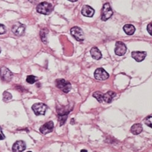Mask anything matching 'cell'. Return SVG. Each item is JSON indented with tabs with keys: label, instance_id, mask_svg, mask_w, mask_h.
<instances>
[{
	"label": "cell",
	"instance_id": "4fadbf2b",
	"mask_svg": "<svg viewBox=\"0 0 152 152\" xmlns=\"http://www.w3.org/2000/svg\"><path fill=\"white\" fill-rule=\"evenodd\" d=\"M94 10L90 6L85 5L82 9V14L86 17H92L94 14Z\"/></svg>",
	"mask_w": 152,
	"mask_h": 152
},
{
	"label": "cell",
	"instance_id": "44dd1931",
	"mask_svg": "<svg viewBox=\"0 0 152 152\" xmlns=\"http://www.w3.org/2000/svg\"><path fill=\"white\" fill-rule=\"evenodd\" d=\"M37 80H38V78L35 77V76H33V75L28 76V77L26 78V81L28 83L31 84L35 83Z\"/></svg>",
	"mask_w": 152,
	"mask_h": 152
},
{
	"label": "cell",
	"instance_id": "f1b7e54d",
	"mask_svg": "<svg viewBox=\"0 0 152 152\" xmlns=\"http://www.w3.org/2000/svg\"><path fill=\"white\" fill-rule=\"evenodd\" d=\"M1 48H0V53H1Z\"/></svg>",
	"mask_w": 152,
	"mask_h": 152
},
{
	"label": "cell",
	"instance_id": "ffe728a7",
	"mask_svg": "<svg viewBox=\"0 0 152 152\" xmlns=\"http://www.w3.org/2000/svg\"><path fill=\"white\" fill-rule=\"evenodd\" d=\"M48 31H47L46 30H42L40 31V37L42 42H43L45 44L47 42V39H46V34L48 33Z\"/></svg>",
	"mask_w": 152,
	"mask_h": 152
},
{
	"label": "cell",
	"instance_id": "cb8c5ba5",
	"mask_svg": "<svg viewBox=\"0 0 152 152\" xmlns=\"http://www.w3.org/2000/svg\"><path fill=\"white\" fill-rule=\"evenodd\" d=\"M6 32V28L4 25L0 24V35L5 34Z\"/></svg>",
	"mask_w": 152,
	"mask_h": 152
},
{
	"label": "cell",
	"instance_id": "f546056e",
	"mask_svg": "<svg viewBox=\"0 0 152 152\" xmlns=\"http://www.w3.org/2000/svg\"><path fill=\"white\" fill-rule=\"evenodd\" d=\"M28 152H32V151H28Z\"/></svg>",
	"mask_w": 152,
	"mask_h": 152
},
{
	"label": "cell",
	"instance_id": "7402d4cb",
	"mask_svg": "<svg viewBox=\"0 0 152 152\" xmlns=\"http://www.w3.org/2000/svg\"><path fill=\"white\" fill-rule=\"evenodd\" d=\"M12 96L10 93H9L7 91H5L3 93V101H8L12 99Z\"/></svg>",
	"mask_w": 152,
	"mask_h": 152
},
{
	"label": "cell",
	"instance_id": "3957f363",
	"mask_svg": "<svg viewBox=\"0 0 152 152\" xmlns=\"http://www.w3.org/2000/svg\"><path fill=\"white\" fill-rule=\"evenodd\" d=\"M113 14V12L110 6V4L108 3H105L102 9V16H101V19H102V21H107L112 17Z\"/></svg>",
	"mask_w": 152,
	"mask_h": 152
},
{
	"label": "cell",
	"instance_id": "83f0119b",
	"mask_svg": "<svg viewBox=\"0 0 152 152\" xmlns=\"http://www.w3.org/2000/svg\"><path fill=\"white\" fill-rule=\"evenodd\" d=\"M80 152H88V151H87V150H86L83 149V150H82L80 151Z\"/></svg>",
	"mask_w": 152,
	"mask_h": 152
},
{
	"label": "cell",
	"instance_id": "ac0fdd59",
	"mask_svg": "<svg viewBox=\"0 0 152 152\" xmlns=\"http://www.w3.org/2000/svg\"><path fill=\"white\" fill-rule=\"evenodd\" d=\"M103 94L100 92V91H97V92H95L93 94V96L96 98V100L99 101V103H102L103 101Z\"/></svg>",
	"mask_w": 152,
	"mask_h": 152
},
{
	"label": "cell",
	"instance_id": "9a60e30c",
	"mask_svg": "<svg viewBox=\"0 0 152 152\" xmlns=\"http://www.w3.org/2000/svg\"><path fill=\"white\" fill-rule=\"evenodd\" d=\"M143 130V127L141 124L140 123H136L134 124L130 129V131L132 133H133L134 135H137L141 133V132Z\"/></svg>",
	"mask_w": 152,
	"mask_h": 152
},
{
	"label": "cell",
	"instance_id": "7a4b0ae2",
	"mask_svg": "<svg viewBox=\"0 0 152 152\" xmlns=\"http://www.w3.org/2000/svg\"><path fill=\"white\" fill-rule=\"evenodd\" d=\"M56 86L65 93H68L71 89V84L64 79H58L56 81Z\"/></svg>",
	"mask_w": 152,
	"mask_h": 152
},
{
	"label": "cell",
	"instance_id": "7c38bea8",
	"mask_svg": "<svg viewBox=\"0 0 152 152\" xmlns=\"http://www.w3.org/2000/svg\"><path fill=\"white\" fill-rule=\"evenodd\" d=\"M147 55V53L145 52H133L132 53V57L137 62H142L143 61Z\"/></svg>",
	"mask_w": 152,
	"mask_h": 152
},
{
	"label": "cell",
	"instance_id": "6da1fadb",
	"mask_svg": "<svg viewBox=\"0 0 152 152\" xmlns=\"http://www.w3.org/2000/svg\"><path fill=\"white\" fill-rule=\"evenodd\" d=\"M53 5L48 2H42L37 6V11L38 13L43 15H49L53 12Z\"/></svg>",
	"mask_w": 152,
	"mask_h": 152
},
{
	"label": "cell",
	"instance_id": "5bb4252c",
	"mask_svg": "<svg viewBox=\"0 0 152 152\" xmlns=\"http://www.w3.org/2000/svg\"><path fill=\"white\" fill-rule=\"evenodd\" d=\"M90 53L92 58L96 60H99L102 57L100 51L97 47H93L90 50Z\"/></svg>",
	"mask_w": 152,
	"mask_h": 152
},
{
	"label": "cell",
	"instance_id": "277c9868",
	"mask_svg": "<svg viewBox=\"0 0 152 152\" xmlns=\"http://www.w3.org/2000/svg\"><path fill=\"white\" fill-rule=\"evenodd\" d=\"M32 109L36 116L45 115L48 109L47 105L42 103H35L32 106Z\"/></svg>",
	"mask_w": 152,
	"mask_h": 152
},
{
	"label": "cell",
	"instance_id": "52a82bcc",
	"mask_svg": "<svg viewBox=\"0 0 152 152\" xmlns=\"http://www.w3.org/2000/svg\"><path fill=\"white\" fill-rule=\"evenodd\" d=\"M94 75L96 80L100 81H105L109 78V74L103 68L97 69L94 72Z\"/></svg>",
	"mask_w": 152,
	"mask_h": 152
},
{
	"label": "cell",
	"instance_id": "8992f818",
	"mask_svg": "<svg viewBox=\"0 0 152 152\" xmlns=\"http://www.w3.org/2000/svg\"><path fill=\"white\" fill-rule=\"evenodd\" d=\"M0 77L3 81L9 82L13 78V73L7 67H2L0 69Z\"/></svg>",
	"mask_w": 152,
	"mask_h": 152
},
{
	"label": "cell",
	"instance_id": "d6986e66",
	"mask_svg": "<svg viewBox=\"0 0 152 152\" xmlns=\"http://www.w3.org/2000/svg\"><path fill=\"white\" fill-rule=\"evenodd\" d=\"M58 116L60 126L64 125L68 117V114H58Z\"/></svg>",
	"mask_w": 152,
	"mask_h": 152
},
{
	"label": "cell",
	"instance_id": "603a6c76",
	"mask_svg": "<svg viewBox=\"0 0 152 152\" xmlns=\"http://www.w3.org/2000/svg\"><path fill=\"white\" fill-rule=\"evenodd\" d=\"M144 122L148 126H149L150 128H151V115L146 117L144 120Z\"/></svg>",
	"mask_w": 152,
	"mask_h": 152
},
{
	"label": "cell",
	"instance_id": "30bf717a",
	"mask_svg": "<svg viewBox=\"0 0 152 152\" xmlns=\"http://www.w3.org/2000/svg\"><path fill=\"white\" fill-rule=\"evenodd\" d=\"M54 129V123L53 121H49L45 123L43 125H42L40 128V131L43 134H46L49 133H51Z\"/></svg>",
	"mask_w": 152,
	"mask_h": 152
},
{
	"label": "cell",
	"instance_id": "484cf974",
	"mask_svg": "<svg viewBox=\"0 0 152 152\" xmlns=\"http://www.w3.org/2000/svg\"><path fill=\"white\" fill-rule=\"evenodd\" d=\"M147 30L148 32L151 35H152V34H151V23H150L148 24Z\"/></svg>",
	"mask_w": 152,
	"mask_h": 152
},
{
	"label": "cell",
	"instance_id": "4316f807",
	"mask_svg": "<svg viewBox=\"0 0 152 152\" xmlns=\"http://www.w3.org/2000/svg\"><path fill=\"white\" fill-rule=\"evenodd\" d=\"M68 1H69L71 2H75V1H78V0H68Z\"/></svg>",
	"mask_w": 152,
	"mask_h": 152
},
{
	"label": "cell",
	"instance_id": "5b68a950",
	"mask_svg": "<svg viewBox=\"0 0 152 152\" xmlns=\"http://www.w3.org/2000/svg\"><path fill=\"white\" fill-rule=\"evenodd\" d=\"M71 34L74 39L79 42L84 41V34L81 28L78 27H74L71 29Z\"/></svg>",
	"mask_w": 152,
	"mask_h": 152
},
{
	"label": "cell",
	"instance_id": "ba28073f",
	"mask_svg": "<svg viewBox=\"0 0 152 152\" xmlns=\"http://www.w3.org/2000/svg\"><path fill=\"white\" fill-rule=\"evenodd\" d=\"M25 30H26V26L24 24L21 23H17L12 27V30L15 35L21 36L24 33Z\"/></svg>",
	"mask_w": 152,
	"mask_h": 152
},
{
	"label": "cell",
	"instance_id": "9c48e42d",
	"mask_svg": "<svg viewBox=\"0 0 152 152\" xmlns=\"http://www.w3.org/2000/svg\"><path fill=\"white\" fill-rule=\"evenodd\" d=\"M126 52V46L122 42L118 41L116 43V46L115 52V54L118 56H124Z\"/></svg>",
	"mask_w": 152,
	"mask_h": 152
},
{
	"label": "cell",
	"instance_id": "d4e9b609",
	"mask_svg": "<svg viewBox=\"0 0 152 152\" xmlns=\"http://www.w3.org/2000/svg\"><path fill=\"white\" fill-rule=\"evenodd\" d=\"M4 139H5V136L3 133L2 128L0 127V140H3Z\"/></svg>",
	"mask_w": 152,
	"mask_h": 152
},
{
	"label": "cell",
	"instance_id": "2e32d148",
	"mask_svg": "<svg viewBox=\"0 0 152 152\" xmlns=\"http://www.w3.org/2000/svg\"><path fill=\"white\" fill-rule=\"evenodd\" d=\"M116 95V93L113 91H108L106 94L103 95V101H105L107 103H111L113 98L115 97Z\"/></svg>",
	"mask_w": 152,
	"mask_h": 152
},
{
	"label": "cell",
	"instance_id": "8fae6325",
	"mask_svg": "<svg viewBox=\"0 0 152 152\" xmlns=\"http://www.w3.org/2000/svg\"><path fill=\"white\" fill-rule=\"evenodd\" d=\"M26 145L23 141H18L14 143L12 147V151L14 152H22L25 150Z\"/></svg>",
	"mask_w": 152,
	"mask_h": 152
},
{
	"label": "cell",
	"instance_id": "e0dca14e",
	"mask_svg": "<svg viewBox=\"0 0 152 152\" xmlns=\"http://www.w3.org/2000/svg\"><path fill=\"white\" fill-rule=\"evenodd\" d=\"M123 30L124 32L129 35H133L136 31L135 27L133 24H127L124 25L123 27Z\"/></svg>",
	"mask_w": 152,
	"mask_h": 152
}]
</instances>
